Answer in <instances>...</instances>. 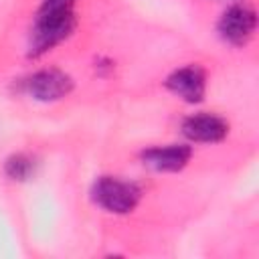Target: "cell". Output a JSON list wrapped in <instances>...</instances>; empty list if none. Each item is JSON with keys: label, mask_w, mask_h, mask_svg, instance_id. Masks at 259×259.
<instances>
[{"label": "cell", "mask_w": 259, "mask_h": 259, "mask_svg": "<svg viewBox=\"0 0 259 259\" xmlns=\"http://www.w3.org/2000/svg\"><path fill=\"white\" fill-rule=\"evenodd\" d=\"M190 156H192L190 146L172 144V146L148 148L142 154V162L156 172H178L188 164Z\"/></svg>", "instance_id": "8992f818"}, {"label": "cell", "mask_w": 259, "mask_h": 259, "mask_svg": "<svg viewBox=\"0 0 259 259\" xmlns=\"http://www.w3.org/2000/svg\"><path fill=\"white\" fill-rule=\"evenodd\" d=\"M6 176L12 180H26L32 172V160L26 154H12L6 160Z\"/></svg>", "instance_id": "ba28073f"}, {"label": "cell", "mask_w": 259, "mask_h": 259, "mask_svg": "<svg viewBox=\"0 0 259 259\" xmlns=\"http://www.w3.org/2000/svg\"><path fill=\"white\" fill-rule=\"evenodd\" d=\"M91 196L107 212L125 214V212H132L138 206L142 190L134 182H127V180H121V178H113V176H101L93 184Z\"/></svg>", "instance_id": "7a4b0ae2"}, {"label": "cell", "mask_w": 259, "mask_h": 259, "mask_svg": "<svg viewBox=\"0 0 259 259\" xmlns=\"http://www.w3.org/2000/svg\"><path fill=\"white\" fill-rule=\"evenodd\" d=\"M73 89V81L67 73L59 69H42L32 73L26 79V91L38 101H57L69 95Z\"/></svg>", "instance_id": "277c9868"}, {"label": "cell", "mask_w": 259, "mask_h": 259, "mask_svg": "<svg viewBox=\"0 0 259 259\" xmlns=\"http://www.w3.org/2000/svg\"><path fill=\"white\" fill-rule=\"evenodd\" d=\"M257 26L255 10L245 4H235L227 8L219 20V32L221 36L231 45H245Z\"/></svg>", "instance_id": "3957f363"}, {"label": "cell", "mask_w": 259, "mask_h": 259, "mask_svg": "<svg viewBox=\"0 0 259 259\" xmlns=\"http://www.w3.org/2000/svg\"><path fill=\"white\" fill-rule=\"evenodd\" d=\"M75 2L77 0H42L30 30V42H28L30 57L45 55L73 32Z\"/></svg>", "instance_id": "6da1fadb"}, {"label": "cell", "mask_w": 259, "mask_h": 259, "mask_svg": "<svg viewBox=\"0 0 259 259\" xmlns=\"http://www.w3.org/2000/svg\"><path fill=\"white\" fill-rule=\"evenodd\" d=\"M166 87L188 103H198L206 91V75L198 65H186L168 75Z\"/></svg>", "instance_id": "5b68a950"}, {"label": "cell", "mask_w": 259, "mask_h": 259, "mask_svg": "<svg viewBox=\"0 0 259 259\" xmlns=\"http://www.w3.org/2000/svg\"><path fill=\"white\" fill-rule=\"evenodd\" d=\"M182 134L192 142H221L229 134V125L214 113H196L182 121Z\"/></svg>", "instance_id": "52a82bcc"}]
</instances>
